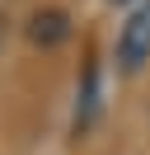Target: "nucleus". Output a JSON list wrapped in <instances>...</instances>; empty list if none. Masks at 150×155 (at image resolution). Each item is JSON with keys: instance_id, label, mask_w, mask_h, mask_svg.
<instances>
[{"instance_id": "obj_3", "label": "nucleus", "mask_w": 150, "mask_h": 155, "mask_svg": "<svg viewBox=\"0 0 150 155\" xmlns=\"http://www.w3.org/2000/svg\"><path fill=\"white\" fill-rule=\"evenodd\" d=\"M108 5H141V0H108Z\"/></svg>"}, {"instance_id": "obj_2", "label": "nucleus", "mask_w": 150, "mask_h": 155, "mask_svg": "<svg viewBox=\"0 0 150 155\" xmlns=\"http://www.w3.org/2000/svg\"><path fill=\"white\" fill-rule=\"evenodd\" d=\"M28 33H33V42H47V47H52V42H61L66 33H70V24H66V14H61V10H38Z\"/></svg>"}, {"instance_id": "obj_1", "label": "nucleus", "mask_w": 150, "mask_h": 155, "mask_svg": "<svg viewBox=\"0 0 150 155\" xmlns=\"http://www.w3.org/2000/svg\"><path fill=\"white\" fill-rule=\"evenodd\" d=\"M145 61H150V0H141L117 24V66L122 75H141Z\"/></svg>"}]
</instances>
